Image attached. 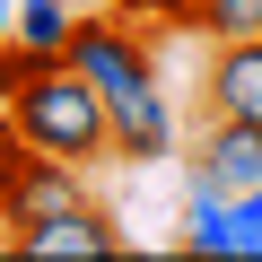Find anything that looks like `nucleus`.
Here are the masks:
<instances>
[{
	"instance_id": "4468645a",
	"label": "nucleus",
	"mask_w": 262,
	"mask_h": 262,
	"mask_svg": "<svg viewBox=\"0 0 262 262\" xmlns=\"http://www.w3.org/2000/svg\"><path fill=\"white\" fill-rule=\"evenodd\" d=\"M9 18H18V0H0V44H9Z\"/></svg>"
},
{
	"instance_id": "39448f33",
	"label": "nucleus",
	"mask_w": 262,
	"mask_h": 262,
	"mask_svg": "<svg viewBox=\"0 0 262 262\" xmlns=\"http://www.w3.org/2000/svg\"><path fill=\"white\" fill-rule=\"evenodd\" d=\"M192 184H219L227 201L262 184V122H236V114H210L201 140H192Z\"/></svg>"
},
{
	"instance_id": "20e7f679",
	"label": "nucleus",
	"mask_w": 262,
	"mask_h": 262,
	"mask_svg": "<svg viewBox=\"0 0 262 262\" xmlns=\"http://www.w3.org/2000/svg\"><path fill=\"white\" fill-rule=\"evenodd\" d=\"M9 253H27V262H114L122 253V227L96 210V192L88 201H61V210H44V219H27V227H9Z\"/></svg>"
},
{
	"instance_id": "9b49d317",
	"label": "nucleus",
	"mask_w": 262,
	"mask_h": 262,
	"mask_svg": "<svg viewBox=\"0 0 262 262\" xmlns=\"http://www.w3.org/2000/svg\"><path fill=\"white\" fill-rule=\"evenodd\" d=\"M210 44H236V35H262V0H201V18H192Z\"/></svg>"
},
{
	"instance_id": "f8f14e48",
	"label": "nucleus",
	"mask_w": 262,
	"mask_h": 262,
	"mask_svg": "<svg viewBox=\"0 0 262 262\" xmlns=\"http://www.w3.org/2000/svg\"><path fill=\"white\" fill-rule=\"evenodd\" d=\"M122 18H140V27H192L201 18V0H114Z\"/></svg>"
},
{
	"instance_id": "6e6552de",
	"label": "nucleus",
	"mask_w": 262,
	"mask_h": 262,
	"mask_svg": "<svg viewBox=\"0 0 262 262\" xmlns=\"http://www.w3.org/2000/svg\"><path fill=\"white\" fill-rule=\"evenodd\" d=\"M175 253H192V262H236V201H227L219 184H192V192H184Z\"/></svg>"
},
{
	"instance_id": "9d476101",
	"label": "nucleus",
	"mask_w": 262,
	"mask_h": 262,
	"mask_svg": "<svg viewBox=\"0 0 262 262\" xmlns=\"http://www.w3.org/2000/svg\"><path fill=\"white\" fill-rule=\"evenodd\" d=\"M44 70H61V53H35V44H18V35H9V44H0V105L27 96Z\"/></svg>"
},
{
	"instance_id": "f03ea898",
	"label": "nucleus",
	"mask_w": 262,
	"mask_h": 262,
	"mask_svg": "<svg viewBox=\"0 0 262 262\" xmlns=\"http://www.w3.org/2000/svg\"><path fill=\"white\" fill-rule=\"evenodd\" d=\"M105 105H122V96H140V88H158V44H149V27L140 18H122V9H96V18H79L70 27V53H61Z\"/></svg>"
},
{
	"instance_id": "1a4fd4ad",
	"label": "nucleus",
	"mask_w": 262,
	"mask_h": 262,
	"mask_svg": "<svg viewBox=\"0 0 262 262\" xmlns=\"http://www.w3.org/2000/svg\"><path fill=\"white\" fill-rule=\"evenodd\" d=\"M70 27H79L70 0H18V18H9V35L35 44V53H70Z\"/></svg>"
},
{
	"instance_id": "0eeeda50",
	"label": "nucleus",
	"mask_w": 262,
	"mask_h": 262,
	"mask_svg": "<svg viewBox=\"0 0 262 262\" xmlns=\"http://www.w3.org/2000/svg\"><path fill=\"white\" fill-rule=\"evenodd\" d=\"M201 105H210V114H236V122H262V35L210 44V70H201Z\"/></svg>"
},
{
	"instance_id": "ddd939ff",
	"label": "nucleus",
	"mask_w": 262,
	"mask_h": 262,
	"mask_svg": "<svg viewBox=\"0 0 262 262\" xmlns=\"http://www.w3.org/2000/svg\"><path fill=\"white\" fill-rule=\"evenodd\" d=\"M236 262H262V184L236 192Z\"/></svg>"
},
{
	"instance_id": "423d86ee",
	"label": "nucleus",
	"mask_w": 262,
	"mask_h": 262,
	"mask_svg": "<svg viewBox=\"0 0 262 262\" xmlns=\"http://www.w3.org/2000/svg\"><path fill=\"white\" fill-rule=\"evenodd\" d=\"M105 114H114V166H158V158H175V140H184V122H175V105H166V79L140 88V96H122V105H105Z\"/></svg>"
},
{
	"instance_id": "f257e3e1",
	"label": "nucleus",
	"mask_w": 262,
	"mask_h": 262,
	"mask_svg": "<svg viewBox=\"0 0 262 262\" xmlns=\"http://www.w3.org/2000/svg\"><path fill=\"white\" fill-rule=\"evenodd\" d=\"M0 122L18 131L27 149H44V158H70V166H114V114H105V96L61 61V70H44L27 96H9L0 105Z\"/></svg>"
},
{
	"instance_id": "7ed1b4c3",
	"label": "nucleus",
	"mask_w": 262,
	"mask_h": 262,
	"mask_svg": "<svg viewBox=\"0 0 262 262\" xmlns=\"http://www.w3.org/2000/svg\"><path fill=\"white\" fill-rule=\"evenodd\" d=\"M61 201H88V166L27 149L18 131L0 122V236L27 227V219H44V210H61Z\"/></svg>"
}]
</instances>
